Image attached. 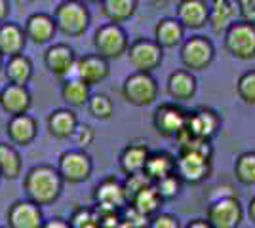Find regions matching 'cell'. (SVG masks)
<instances>
[{
    "label": "cell",
    "mask_w": 255,
    "mask_h": 228,
    "mask_svg": "<svg viewBox=\"0 0 255 228\" xmlns=\"http://www.w3.org/2000/svg\"><path fill=\"white\" fill-rule=\"evenodd\" d=\"M0 228H4V227H0Z\"/></svg>",
    "instance_id": "cell-51"
},
{
    "label": "cell",
    "mask_w": 255,
    "mask_h": 228,
    "mask_svg": "<svg viewBox=\"0 0 255 228\" xmlns=\"http://www.w3.org/2000/svg\"><path fill=\"white\" fill-rule=\"evenodd\" d=\"M10 13V2L8 0H0V23H4L8 19Z\"/></svg>",
    "instance_id": "cell-44"
},
{
    "label": "cell",
    "mask_w": 255,
    "mask_h": 228,
    "mask_svg": "<svg viewBox=\"0 0 255 228\" xmlns=\"http://www.w3.org/2000/svg\"><path fill=\"white\" fill-rule=\"evenodd\" d=\"M175 17L185 29L200 31L208 25L210 17V0H179L175 8Z\"/></svg>",
    "instance_id": "cell-14"
},
{
    "label": "cell",
    "mask_w": 255,
    "mask_h": 228,
    "mask_svg": "<svg viewBox=\"0 0 255 228\" xmlns=\"http://www.w3.org/2000/svg\"><path fill=\"white\" fill-rule=\"evenodd\" d=\"M21 156L13 145L0 143V171L2 177L8 181H15L21 175Z\"/></svg>",
    "instance_id": "cell-31"
},
{
    "label": "cell",
    "mask_w": 255,
    "mask_h": 228,
    "mask_svg": "<svg viewBox=\"0 0 255 228\" xmlns=\"http://www.w3.org/2000/svg\"><path fill=\"white\" fill-rule=\"evenodd\" d=\"M76 139V145L80 147V149H86L88 145H92L94 143V139H96V133H94V130L88 126V124H78V128H76L75 135H73Z\"/></svg>",
    "instance_id": "cell-40"
},
{
    "label": "cell",
    "mask_w": 255,
    "mask_h": 228,
    "mask_svg": "<svg viewBox=\"0 0 255 228\" xmlns=\"http://www.w3.org/2000/svg\"><path fill=\"white\" fill-rule=\"evenodd\" d=\"M94 46H96V54L105 57L107 61L118 59L124 54H128V34L120 27V23H105L96 31L94 36Z\"/></svg>",
    "instance_id": "cell-7"
},
{
    "label": "cell",
    "mask_w": 255,
    "mask_h": 228,
    "mask_svg": "<svg viewBox=\"0 0 255 228\" xmlns=\"http://www.w3.org/2000/svg\"><path fill=\"white\" fill-rule=\"evenodd\" d=\"M236 93L242 103L246 105H255V69H250L240 75L236 80Z\"/></svg>",
    "instance_id": "cell-35"
},
{
    "label": "cell",
    "mask_w": 255,
    "mask_h": 228,
    "mask_svg": "<svg viewBox=\"0 0 255 228\" xmlns=\"http://www.w3.org/2000/svg\"><path fill=\"white\" fill-rule=\"evenodd\" d=\"M42 228H73V227H71V223L65 221V219L53 217V219H50V221H44Z\"/></svg>",
    "instance_id": "cell-42"
},
{
    "label": "cell",
    "mask_w": 255,
    "mask_h": 228,
    "mask_svg": "<svg viewBox=\"0 0 255 228\" xmlns=\"http://www.w3.org/2000/svg\"><path fill=\"white\" fill-rule=\"evenodd\" d=\"M122 95L126 103L133 107H149L158 97V84L152 73H139L129 75L122 84Z\"/></svg>",
    "instance_id": "cell-6"
},
{
    "label": "cell",
    "mask_w": 255,
    "mask_h": 228,
    "mask_svg": "<svg viewBox=\"0 0 255 228\" xmlns=\"http://www.w3.org/2000/svg\"><path fill=\"white\" fill-rule=\"evenodd\" d=\"M234 177L240 185L254 186L255 185V152H242L234 160Z\"/></svg>",
    "instance_id": "cell-33"
},
{
    "label": "cell",
    "mask_w": 255,
    "mask_h": 228,
    "mask_svg": "<svg viewBox=\"0 0 255 228\" xmlns=\"http://www.w3.org/2000/svg\"><path fill=\"white\" fill-rule=\"evenodd\" d=\"M147 2H149L150 6H154V8H164L170 0H147Z\"/></svg>",
    "instance_id": "cell-46"
},
{
    "label": "cell",
    "mask_w": 255,
    "mask_h": 228,
    "mask_svg": "<svg viewBox=\"0 0 255 228\" xmlns=\"http://www.w3.org/2000/svg\"><path fill=\"white\" fill-rule=\"evenodd\" d=\"M0 71H4V55L0 54Z\"/></svg>",
    "instance_id": "cell-47"
},
{
    "label": "cell",
    "mask_w": 255,
    "mask_h": 228,
    "mask_svg": "<svg viewBox=\"0 0 255 228\" xmlns=\"http://www.w3.org/2000/svg\"><path fill=\"white\" fill-rule=\"evenodd\" d=\"M185 228H213V227L208 219H192V221H189L185 225Z\"/></svg>",
    "instance_id": "cell-43"
},
{
    "label": "cell",
    "mask_w": 255,
    "mask_h": 228,
    "mask_svg": "<svg viewBox=\"0 0 255 228\" xmlns=\"http://www.w3.org/2000/svg\"><path fill=\"white\" fill-rule=\"evenodd\" d=\"M236 15H238L236 0H210L208 27L212 29L213 34H225V31L236 21Z\"/></svg>",
    "instance_id": "cell-20"
},
{
    "label": "cell",
    "mask_w": 255,
    "mask_h": 228,
    "mask_svg": "<svg viewBox=\"0 0 255 228\" xmlns=\"http://www.w3.org/2000/svg\"><path fill=\"white\" fill-rule=\"evenodd\" d=\"M63 177L52 165H34L23 177V190L27 198L38 206H52L63 192Z\"/></svg>",
    "instance_id": "cell-2"
},
{
    "label": "cell",
    "mask_w": 255,
    "mask_h": 228,
    "mask_svg": "<svg viewBox=\"0 0 255 228\" xmlns=\"http://www.w3.org/2000/svg\"><path fill=\"white\" fill-rule=\"evenodd\" d=\"M128 61L139 73H152L162 65L164 48L154 38H137L128 48Z\"/></svg>",
    "instance_id": "cell-8"
},
{
    "label": "cell",
    "mask_w": 255,
    "mask_h": 228,
    "mask_svg": "<svg viewBox=\"0 0 255 228\" xmlns=\"http://www.w3.org/2000/svg\"><path fill=\"white\" fill-rule=\"evenodd\" d=\"M206 219L212 223L213 228H238L244 211L236 196H221L212 200V204L206 209Z\"/></svg>",
    "instance_id": "cell-10"
},
{
    "label": "cell",
    "mask_w": 255,
    "mask_h": 228,
    "mask_svg": "<svg viewBox=\"0 0 255 228\" xmlns=\"http://www.w3.org/2000/svg\"><path fill=\"white\" fill-rule=\"evenodd\" d=\"M185 27L177 17H162L154 27V40L164 48L171 50L177 48L185 40Z\"/></svg>",
    "instance_id": "cell-23"
},
{
    "label": "cell",
    "mask_w": 255,
    "mask_h": 228,
    "mask_svg": "<svg viewBox=\"0 0 255 228\" xmlns=\"http://www.w3.org/2000/svg\"><path fill=\"white\" fill-rule=\"evenodd\" d=\"M57 31L69 38L82 36L90 25V10L80 0H65L53 11Z\"/></svg>",
    "instance_id": "cell-4"
},
{
    "label": "cell",
    "mask_w": 255,
    "mask_h": 228,
    "mask_svg": "<svg viewBox=\"0 0 255 228\" xmlns=\"http://www.w3.org/2000/svg\"><path fill=\"white\" fill-rule=\"evenodd\" d=\"M75 50L67 44H53L44 54V65L53 76H71L76 67Z\"/></svg>",
    "instance_id": "cell-15"
},
{
    "label": "cell",
    "mask_w": 255,
    "mask_h": 228,
    "mask_svg": "<svg viewBox=\"0 0 255 228\" xmlns=\"http://www.w3.org/2000/svg\"><path fill=\"white\" fill-rule=\"evenodd\" d=\"M36 133H38L36 120L32 118L29 112L10 116L8 124H6V135L11 145H17V147L31 145L36 139Z\"/></svg>",
    "instance_id": "cell-18"
},
{
    "label": "cell",
    "mask_w": 255,
    "mask_h": 228,
    "mask_svg": "<svg viewBox=\"0 0 255 228\" xmlns=\"http://www.w3.org/2000/svg\"><path fill=\"white\" fill-rule=\"evenodd\" d=\"M248 217L252 223H255V196L250 200V204H248Z\"/></svg>",
    "instance_id": "cell-45"
},
{
    "label": "cell",
    "mask_w": 255,
    "mask_h": 228,
    "mask_svg": "<svg viewBox=\"0 0 255 228\" xmlns=\"http://www.w3.org/2000/svg\"><path fill=\"white\" fill-rule=\"evenodd\" d=\"M19 4H29V2H32V0H17Z\"/></svg>",
    "instance_id": "cell-49"
},
{
    "label": "cell",
    "mask_w": 255,
    "mask_h": 228,
    "mask_svg": "<svg viewBox=\"0 0 255 228\" xmlns=\"http://www.w3.org/2000/svg\"><path fill=\"white\" fill-rule=\"evenodd\" d=\"M73 228H99V219H97L96 207H78L69 219Z\"/></svg>",
    "instance_id": "cell-37"
},
{
    "label": "cell",
    "mask_w": 255,
    "mask_h": 228,
    "mask_svg": "<svg viewBox=\"0 0 255 228\" xmlns=\"http://www.w3.org/2000/svg\"><path fill=\"white\" fill-rule=\"evenodd\" d=\"M4 75L8 84H17V86H27L32 78V63L27 55L17 54L8 57L4 63Z\"/></svg>",
    "instance_id": "cell-29"
},
{
    "label": "cell",
    "mask_w": 255,
    "mask_h": 228,
    "mask_svg": "<svg viewBox=\"0 0 255 228\" xmlns=\"http://www.w3.org/2000/svg\"><path fill=\"white\" fill-rule=\"evenodd\" d=\"M76 128H78V118L71 107L53 110L48 116V133L53 139H69L75 135Z\"/></svg>",
    "instance_id": "cell-24"
},
{
    "label": "cell",
    "mask_w": 255,
    "mask_h": 228,
    "mask_svg": "<svg viewBox=\"0 0 255 228\" xmlns=\"http://www.w3.org/2000/svg\"><path fill=\"white\" fill-rule=\"evenodd\" d=\"M175 163H177V158H175L173 154H170V152H166V151L150 152L149 158H147V163H145L143 173L147 175L152 183H156L160 179L175 173Z\"/></svg>",
    "instance_id": "cell-27"
},
{
    "label": "cell",
    "mask_w": 255,
    "mask_h": 228,
    "mask_svg": "<svg viewBox=\"0 0 255 228\" xmlns=\"http://www.w3.org/2000/svg\"><path fill=\"white\" fill-rule=\"evenodd\" d=\"M175 141L179 143L175 171L183 179V183L198 185L206 181L212 175V143L192 137L187 130L181 131L175 137Z\"/></svg>",
    "instance_id": "cell-1"
},
{
    "label": "cell",
    "mask_w": 255,
    "mask_h": 228,
    "mask_svg": "<svg viewBox=\"0 0 255 228\" xmlns=\"http://www.w3.org/2000/svg\"><path fill=\"white\" fill-rule=\"evenodd\" d=\"M152 181H150L147 175L143 173H131L128 175L126 183H124V188H126V196H128V202H131L133 200V196L137 194L139 190H143L147 185H150Z\"/></svg>",
    "instance_id": "cell-38"
},
{
    "label": "cell",
    "mask_w": 255,
    "mask_h": 228,
    "mask_svg": "<svg viewBox=\"0 0 255 228\" xmlns=\"http://www.w3.org/2000/svg\"><path fill=\"white\" fill-rule=\"evenodd\" d=\"M221 126H223V120L219 116V112L213 110L212 107H198L191 110L187 116V131L198 139L212 141V137L217 135Z\"/></svg>",
    "instance_id": "cell-12"
},
{
    "label": "cell",
    "mask_w": 255,
    "mask_h": 228,
    "mask_svg": "<svg viewBox=\"0 0 255 228\" xmlns=\"http://www.w3.org/2000/svg\"><path fill=\"white\" fill-rule=\"evenodd\" d=\"M86 107H88V112L97 120H109L115 112L113 99L109 97L107 93H94Z\"/></svg>",
    "instance_id": "cell-34"
},
{
    "label": "cell",
    "mask_w": 255,
    "mask_h": 228,
    "mask_svg": "<svg viewBox=\"0 0 255 228\" xmlns=\"http://www.w3.org/2000/svg\"><path fill=\"white\" fill-rule=\"evenodd\" d=\"M25 42H27V34L23 27L11 21L0 23V54L4 57L23 54Z\"/></svg>",
    "instance_id": "cell-25"
},
{
    "label": "cell",
    "mask_w": 255,
    "mask_h": 228,
    "mask_svg": "<svg viewBox=\"0 0 255 228\" xmlns=\"http://www.w3.org/2000/svg\"><path fill=\"white\" fill-rule=\"evenodd\" d=\"M8 228H42L44 215L38 204L27 200L13 202L6 211Z\"/></svg>",
    "instance_id": "cell-13"
},
{
    "label": "cell",
    "mask_w": 255,
    "mask_h": 228,
    "mask_svg": "<svg viewBox=\"0 0 255 228\" xmlns=\"http://www.w3.org/2000/svg\"><path fill=\"white\" fill-rule=\"evenodd\" d=\"M57 171L61 173L65 183L69 185H80L92 177L94 162L92 156L86 151H67L59 156Z\"/></svg>",
    "instance_id": "cell-11"
},
{
    "label": "cell",
    "mask_w": 255,
    "mask_h": 228,
    "mask_svg": "<svg viewBox=\"0 0 255 228\" xmlns=\"http://www.w3.org/2000/svg\"><path fill=\"white\" fill-rule=\"evenodd\" d=\"M225 52L236 61L255 59V23L236 19L223 34Z\"/></svg>",
    "instance_id": "cell-3"
},
{
    "label": "cell",
    "mask_w": 255,
    "mask_h": 228,
    "mask_svg": "<svg viewBox=\"0 0 255 228\" xmlns=\"http://www.w3.org/2000/svg\"><path fill=\"white\" fill-rule=\"evenodd\" d=\"M88 4H101V0H84Z\"/></svg>",
    "instance_id": "cell-48"
},
{
    "label": "cell",
    "mask_w": 255,
    "mask_h": 228,
    "mask_svg": "<svg viewBox=\"0 0 255 228\" xmlns=\"http://www.w3.org/2000/svg\"><path fill=\"white\" fill-rule=\"evenodd\" d=\"M129 204L135 207L137 211H141L143 215L152 217V215L158 213L160 206L164 204V198H162L160 192L156 190L154 183H150V185H147L143 190H139L137 194L133 196V200H131Z\"/></svg>",
    "instance_id": "cell-30"
},
{
    "label": "cell",
    "mask_w": 255,
    "mask_h": 228,
    "mask_svg": "<svg viewBox=\"0 0 255 228\" xmlns=\"http://www.w3.org/2000/svg\"><path fill=\"white\" fill-rule=\"evenodd\" d=\"M0 107L10 116L15 114H25L32 107L31 91L27 86H17V84H6L4 89H0Z\"/></svg>",
    "instance_id": "cell-19"
},
{
    "label": "cell",
    "mask_w": 255,
    "mask_h": 228,
    "mask_svg": "<svg viewBox=\"0 0 255 228\" xmlns=\"http://www.w3.org/2000/svg\"><path fill=\"white\" fill-rule=\"evenodd\" d=\"M25 34L27 38L34 44H46L53 38V34L57 33V25L53 21L52 15L48 13H32L25 21Z\"/></svg>",
    "instance_id": "cell-22"
},
{
    "label": "cell",
    "mask_w": 255,
    "mask_h": 228,
    "mask_svg": "<svg viewBox=\"0 0 255 228\" xmlns=\"http://www.w3.org/2000/svg\"><path fill=\"white\" fill-rule=\"evenodd\" d=\"M150 151L147 149L145 143H129L128 147H124V151L120 152V169L126 175L131 173H141L145 169V163L149 158Z\"/></svg>",
    "instance_id": "cell-26"
},
{
    "label": "cell",
    "mask_w": 255,
    "mask_h": 228,
    "mask_svg": "<svg viewBox=\"0 0 255 228\" xmlns=\"http://www.w3.org/2000/svg\"><path fill=\"white\" fill-rule=\"evenodd\" d=\"M2 179H4V177H2V171H0V181H2Z\"/></svg>",
    "instance_id": "cell-50"
},
{
    "label": "cell",
    "mask_w": 255,
    "mask_h": 228,
    "mask_svg": "<svg viewBox=\"0 0 255 228\" xmlns=\"http://www.w3.org/2000/svg\"><path fill=\"white\" fill-rule=\"evenodd\" d=\"M240 19L255 23V0H236Z\"/></svg>",
    "instance_id": "cell-41"
},
{
    "label": "cell",
    "mask_w": 255,
    "mask_h": 228,
    "mask_svg": "<svg viewBox=\"0 0 255 228\" xmlns=\"http://www.w3.org/2000/svg\"><path fill=\"white\" fill-rule=\"evenodd\" d=\"M137 10V0H101V11L109 21L124 23Z\"/></svg>",
    "instance_id": "cell-32"
},
{
    "label": "cell",
    "mask_w": 255,
    "mask_h": 228,
    "mask_svg": "<svg viewBox=\"0 0 255 228\" xmlns=\"http://www.w3.org/2000/svg\"><path fill=\"white\" fill-rule=\"evenodd\" d=\"M166 89H168V95H170L173 101H189L196 95V89H198V80L192 71L189 69H177L173 71L170 76H168V84H166Z\"/></svg>",
    "instance_id": "cell-21"
},
{
    "label": "cell",
    "mask_w": 255,
    "mask_h": 228,
    "mask_svg": "<svg viewBox=\"0 0 255 228\" xmlns=\"http://www.w3.org/2000/svg\"><path fill=\"white\" fill-rule=\"evenodd\" d=\"M181 65L192 73H200L210 69L215 59V46L204 34H192L191 38H185L179 50Z\"/></svg>",
    "instance_id": "cell-5"
},
{
    "label": "cell",
    "mask_w": 255,
    "mask_h": 228,
    "mask_svg": "<svg viewBox=\"0 0 255 228\" xmlns=\"http://www.w3.org/2000/svg\"><path fill=\"white\" fill-rule=\"evenodd\" d=\"M147 228H181L179 219L171 213H156L149 221Z\"/></svg>",
    "instance_id": "cell-39"
},
{
    "label": "cell",
    "mask_w": 255,
    "mask_h": 228,
    "mask_svg": "<svg viewBox=\"0 0 255 228\" xmlns=\"http://www.w3.org/2000/svg\"><path fill=\"white\" fill-rule=\"evenodd\" d=\"M111 73L109 61L101 55H84L76 61V67L71 76H78L80 80H84L88 86H96L107 80V76Z\"/></svg>",
    "instance_id": "cell-17"
},
{
    "label": "cell",
    "mask_w": 255,
    "mask_h": 228,
    "mask_svg": "<svg viewBox=\"0 0 255 228\" xmlns=\"http://www.w3.org/2000/svg\"><path fill=\"white\" fill-rule=\"evenodd\" d=\"M187 116H189V112L181 109L175 101L160 103L152 112V126L158 135L175 139L181 131L187 130Z\"/></svg>",
    "instance_id": "cell-9"
},
{
    "label": "cell",
    "mask_w": 255,
    "mask_h": 228,
    "mask_svg": "<svg viewBox=\"0 0 255 228\" xmlns=\"http://www.w3.org/2000/svg\"><path fill=\"white\" fill-rule=\"evenodd\" d=\"M94 200H96L97 207L117 209V211H122V209L129 204V202H128L124 183H118L115 177H107V179H103V181L96 186Z\"/></svg>",
    "instance_id": "cell-16"
},
{
    "label": "cell",
    "mask_w": 255,
    "mask_h": 228,
    "mask_svg": "<svg viewBox=\"0 0 255 228\" xmlns=\"http://www.w3.org/2000/svg\"><path fill=\"white\" fill-rule=\"evenodd\" d=\"M156 186V190L160 192V196L164 198V202H168V200H173V198H177L181 192V186H183V179H181L177 171L175 173L168 175V177H164V179H160L154 183Z\"/></svg>",
    "instance_id": "cell-36"
},
{
    "label": "cell",
    "mask_w": 255,
    "mask_h": 228,
    "mask_svg": "<svg viewBox=\"0 0 255 228\" xmlns=\"http://www.w3.org/2000/svg\"><path fill=\"white\" fill-rule=\"evenodd\" d=\"M90 87L92 86H88L84 80H80L78 76H67L63 86H61V99L65 101V105L71 107V109L86 107L90 97H92Z\"/></svg>",
    "instance_id": "cell-28"
}]
</instances>
